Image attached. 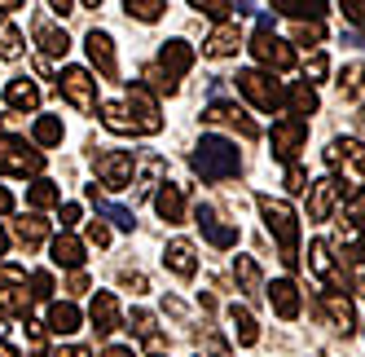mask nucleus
I'll list each match as a JSON object with an SVG mask.
<instances>
[{"label": "nucleus", "instance_id": "nucleus-1", "mask_svg": "<svg viewBox=\"0 0 365 357\" xmlns=\"http://www.w3.org/2000/svg\"><path fill=\"white\" fill-rule=\"evenodd\" d=\"M259 216H264V229L277 238V261L286 269H299V216L286 198H273V194H259L255 198Z\"/></svg>", "mask_w": 365, "mask_h": 357}, {"label": "nucleus", "instance_id": "nucleus-2", "mask_svg": "<svg viewBox=\"0 0 365 357\" xmlns=\"http://www.w3.org/2000/svg\"><path fill=\"white\" fill-rule=\"evenodd\" d=\"M326 168L334 172L339 198H361L365 194V141L334 137L326 146Z\"/></svg>", "mask_w": 365, "mask_h": 357}, {"label": "nucleus", "instance_id": "nucleus-3", "mask_svg": "<svg viewBox=\"0 0 365 357\" xmlns=\"http://www.w3.org/2000/svg\"><path fill=\"white\" fill-rule=\"evenodd\" d=\"M190 168L202 176V181H233V176L242 172V155H238V146L225 141V137H202L194 146V155H190Z\"/></svg>", "mask_w": 365, "mask_h": 357}, {"label": "nucleus", "instance_id": "nucleus-4", "mask_svg": "<svg viewBox=\"0 0 365 357\" xmlns=\"http://www.w3.org/2000/svg\"><path fill=\"white\" fill-rule=\"evenodd\" d=\"M233 84H238V93L251 101L255 111H264V115H277L286 106V89L273 80L269 71H238V75H233Z\"/></svg>", "mask_w": 365, "mask_h": 357}, {"label": "nucleus", "instance_id": "nucleus-5", "mask_svg": "<svg viewBox=\"0 0 365 357\" xmlns=\"http://www.w3.org/2000/svg\"><path fill=\"white\" fill-rule=\"evenodd\" d=\"M247 49H251V58H255L259 66H269V71H291V66H295V49L273 31L269 18H259V27H255V36H251Z\"/></svg>", "mask_w": 365, "mask_h": 357}, {"label": "nucleus", "instance_id": "nucleus-6", "mask_svg": "<svg viewBox=\"0 0 365 357\" xmlns=\"http://www.w3.org/2000/svg\"><path fill=\"white\" fill-rule=\"evenodd\" d=\"M93 172L106 190H128L137 172V155L133 150H93Z\"/></svg>", "mask_w": 365, "mask_h": 357}, {"label": "nucleus", "instance_id": "nucleus-7", "mask_svg": "<svg viewBox=\"0 0 365 357\" xmlns=\"http://www.w3.org/2000/svg\"><path fill=\"white\" fill-rule=\"evenodd\" d=\"M119 101L128 106V115H133V129H137V137H154V133H163L159 101H154V93H150L145 84H133V89H128Z\"/></svg>", "mask_w": 365, "mask_h": 357}, {"label": "nucleus", "instance_id": "nucleus-8", "mask_svg": "<svg viewBox=\"0 0 365 357\" xmlns=\"http://www.w3.org/2000/svg\"><path fill=\"white\" fill-rule=\"evenodd\" d=\"M44 168V155L31 150L22 137H0V176H40Z\"/></svg>", "mask_w": 365, "mask_h": 357}, {"label": "nucleus", "instance_id": "nucleus-9", "mask_svg": "<svg viewBox=\"0 0 365 357\" xmlns=\"http://www.w3.org/2000/svg\"><path fill=\"white\" fill-rule=\"evenodd\" d=\"M31 291H27V273L18 265H0V313L5 318H27L31 313Z\"/></svg>", "mask_w": 365, "mask_h": 357}, {"label": "nucleus", "instance_id": "nucleus-10", "mask_svg": "<svg viewBox=\"0 0 365 357\" xmlns=\"http://www.w3.org/2000/svg\"><path fill=\"white\" fill-rule=\"evenodd\" d=\"M58 89H62V97L71 101L75 111H84V115H93V111H97V80H93L84 66H62Z\"/></svg>", "mask_w": 365, "mask_h": 357}, {"label": "nucleus", "instance_id": "nucleus-11", "mask_svg": "<svg viewBox=\"0 0 365 357\" xmlns=\"http://www.w3.org/2000/svg\"><path fill=\"white\" fill-rule=\"evenodd\" d=\"M273 159H282L286 168H291L295 159H299V150L308 146V124L304 119H295V115H286V119H277L273 124Z\"/></svg>", "mask_w": 365, "mask_h": 357}, {"label": "nucleus", "instance_id": "nucleus-12", "mask_svg": "<svg viewBox=\"0 0 365 357\" xmlns=\"http://www.w3.org/2000/svg\"><path fill=\"white\" fill-rule=\"evenodd\" d=\"M202 119L216 124V129H233L242 141H255V137H259V124H255L242 106H233V101H212V106L202 111Z\"/></svg>", "mask_w": 365, "mask_h": 357}, {"label": "nucleus", "instance_id": "nucleus-13", "mask_svg": "<svg viewBox=\"0 0 365 357\" xmlns=\"http://www.w3.org/2000/svg\"><path fill=\"white\" fill-rule=\"evenodd\" d=\"M194 66V49L185 44V40H168L163 49H159V62H154V71L168 80V89L176 93V84H180V75H185Z\"/></svg>", "mask_w": 365, "mask_h": 357}, {"label": "nucleus", "instance_id": "nucleus-14", "mask_svg": "<svg viewBox=\"0 0 365 357\" xmlns=\"http://www.w3.org/2000/svg\"><path fill=\"white\" fill-rule=\"evenodd\" d=\"M308 269L322 278L326 291H344V265L334 261V247H330L326 238H317V243L308 247Z\"/></svg>", "mask_w": 365, "mask_h": 357}, {"label": "nucleus", "instance_id": "nucleus-15", "mask_svg": "<svg viewBox=\"0 0 365 357\" xmlns=\"http://www.w3.org/2000/svg\"><path fill=\"white\" fill-rule=\"evenodd\" d=\"M194 225L202 229V238L212 243V247H220V251L238 247V225H225L220 212H216V208H207V203H198V208H194Z\"/></svg>", "mask_w": 365, "mask_h": 357}, {"label": "nucleus", "instance_id": "nucleus-16", "mask_svg": "<svg viewBox=\"0 0 365 357\" xmlns=\"http://www.w3.org/2000/svg\"><path fill=\"white\" fill-rule=\"evenodd\" d=\"M317 309H322L326 326L339 331V336H352V331H356V309H352V300H348L344 291H322Z\"/></svg>", "mask_w": 365, "mask_h": 357}, {"label": "nucleus", "instance_id": "nucleus-17", "mask_svg": "<svg viewBox=\"0 0 365 357\" xmlns=\"http://www.w3.org/2000/svg\"><path fill=\"white\" fill-rule=\"evenodd\" d=\"M31 36H36V44H40V54H44V58H66L71 36H66L48 14H40V18L31 22Z\"/></svg>", "mask_w": 365, "mask_h": 357}, {"label": "nucleus", "instance_id": "nucleus-18", "mask_svg": "<svg viewBox=\"0 0 365 357\" xmlns=\"http://www.w3.org/2000/svg\"><path fill=\"white\" fill-rule=\"evenodd\" d=\"M84 49H88V62L106 75V80H119V58H115V40L106 36V31H88V40H84Z\"/></svg>", "mask_w": 365, "mask_h": 357}, {"label": "nucleus", "instance_id": "nucleus-19", "mask_svg": "<svg viewBox=\"0 0 365 357\" xmlns=\"http://www.w3.org/2000/svg\"><path fill=\"white\" fill-rule=\"evenodd\" d=\"M88 322H93V331H97L101 340L115 336V331H119V300L110 291H97L93 304H88Z\"/></svg>", "mask_w": 365, "mask_h": 357}, {"label": "nucleus", "instance_id": "nucleus-20", "mask_svg": "<svg viewBox=\"0 0 365 357\" xmlns=\"http://www.w3.org/2000/svg\"><path fill=\"white\" fill-rule=\"evenodd\" d=\"M264 296H269L273 313H277L282 322H295V318H299V287L291 283V278H277L273 287H264Z\"/></svg>", "mask_w": 365, "mask_h": 357}, {"label": "nucleus", "instance_id": "nucleus-21", "mask_svg": "<svg viewBox=\"0 0 365 357\" xmlns=\"http://www.w3.org/2000/svg\"><path fill=\"white\" fill-rule=\"evenodd\" d=\"M334 203H339V190H334L330 176H317V181H308V221H330Z\"/></svg>", "mask_w": 365, "mask_h": 357}, {"label": "nucleus", "instance_id": "nucleus-22", "mask_svg": "<svg viewBox=\"0 0 365 357\" xmlns=\"http://www.w3.org/2000/svg\"><path fill=\"white\" fill-rule=\"evenodd\" d=\"M238 44H242V27H238V22H220V27L207 36L202 54L207 58H233V54H238Z\"/></svg>", "mask_w": 365, "mask_h": 357}, {"label": "nucleus", "instance_id": "nucleus-23", "mask_svg": "<svg viewBox=\"0 0 365 357\" xmlns=\"http://www.w3.org/2000/svg\"><path fill=\"white\" fill-rule=\"evenodd\" d=\"M163 265H168L176 278H194V269H198L194 243H190V238H172V243L163 247Z\"/></svg>", "mask_w": 365, "mask_h": 357}, {"label": "nucleus", "instance_id": "nucleus-24", "mask_svg": "<svg viewBox=\"0 0 365 357\" xmlns=\"http://www.w3.org/2000/svg\"><path fill=\"white\" fill-rule=\"evenodd\" d=\"M229 331H233V340H238L242 348L259 344V322H255V313L247 309V304H229Z\"/></svg>", "mask_w": 365, "mask_h": 357}, {"label": "nucleus", "instance_id": "nucleus-25", "mask_svg": "<svg viewBox=\"0 0 365 357\" xmlns=\"http://www.w3.org/2000/svg\"><path fill=\"white\" fill-rule=\"evenodd\" d=\"M88 198H93V208L101 212V216H106L115 229H133L137 225V216H133V208H123V203H115V198H106V194H101L97 186H88Z\"/></svg>", "mask_w": 365, "mask_h": 357}, {"label": "nucleus", "instance_id": "nucleus-26", "mask_svg": "<svg viewBox=\"0 0 365 357\" xmlns=\"http://www.w3.org/2000/svg\"><path fill=\"white\" fill-rule=\"evenodd\" d=\"M154 212H159L168 225H180V221H185V190H180V186H163L159 194H154Z\"/></svg>", "mask_w": 365, "mask_h": 357}, {"label": "nucleus", "instance_id": "nucleus-27", "mask_svg": "<svg viewBox=\"0 0 365 357\" xmlns=\"http://www.w3.org/2000/svg\"><path fill=\"white\" fill-rule=\"evenodd\" d=\"M48 251H53V265H62V269H71V273H80V269H84V243H80V238L58 234Z\"/></svg>", "mask_w": 365, "mask_h": 357}, {"label": "nucleus", "instance_id": "nucleus-28", "mask_svg": "<svg viewBox=\"0 0 365 357\" xmlns=\"http://www.w3.org/2000/svg\"><path fill=\"white\" fill-rule=\"evenodd\" d=\"M233 278H238V287L247 291V300H259L264 296V273L251 256H233Z\"/></svg>", "mask_w": 365, "mask_h": 357}, {"label": "nucleus", "instance_id": "nucleus-29", "mask_svg": "<svg viewBox=\"0 0 365 357\" xmlns=\"http://www.w3.org/2000/svg\"><path fill=\"white\" fill-rule=\"evenodd\" d=\"M5 101H9V111H36L40 106V84L36 80H9V89H5Z\"/></svg>", "mask_w": 365, "mask_h": 357}, {"label": "nucleus", "instance_id": "nucleus-30", "mask_svg": "<svg viewBox=\"0 0 365 357\" xmlns=\"http://www.w3.org/2000/svg\"><path fill=\"white\" fill-rule=\"evenodd\" d=\"M14 238H18L22 251L44 247V238H48V221H40V216H22V221H14Z\"/></svg>", "mask_w": 365, "mask_h": 357}, {"label": "nucleus", "instance_id": "nucleus-31", "mask_svg": "<svg viewBox=\"0 0 365 357\" xmlns=\"http://www.w3.org/2000/svg\"><path fill=\"white\" fill-rule=\"evenodd\" d=\"M273 9L299 22H322L326 18V0H273Z\"/></svg>", "mask_w": 365, "mask_h": 357}, {"label": "nucleus", "instance_id": "nucleus-32", "mask_svg": "<svg viewBox=\"0 0 365 357\" xmlns=\"http://www.w3.org/2000/svg\"><path fill=\"white\" fill-rule=\"evenodd\" d=\"M286 106H291V115H295V119H304V124H308V115H317V106H322V101H317V89L299 80L291 93H286Z\"/></svg>", "mask_w": 365, "mask_h": 357}, {"label": "nucleus", "instance_id": "nucleus-33", "mask_svg": "<svg viewBox=\"0 0 365 357\" xmlns=\"http://www.w3.org/2000/svg\"><path fill=\"white\" fill-rule=\"evenodd\" d=\"M44 331H53V336H71V331H80V309L75 304H48V326Z\"/></svg>", "mask_w": 365, "mask_h": 357}, {"label": "nucleus", "instance_id": "nucleus-34", "mask_svg": "<svg viewBox=\"0 0 365 357\" xmlns=\"http://www.w3.org/2000/svg\"><path fill=\"white\" fill-rule=\"evenodd\" d=\"M163 172H168V164H163L159 155H145V159H141V181H137V198L154 194V186H163Z\"/></svg>", "mask_w": 365, "mask_h": 357}, {"label": "nucleus", "instance_id": "nucleus-35", "mask_svg": "<svg viewBox=\"0 0 365 357\" xmlns=\"http://www.w3.org/2000/svg\"><path fill=\"white\" fill-rule=\"evenodd\" d=\"M31 137H36V146H58L62 141V119L58 115H40L31 124Z\"/></svg>", "mask_w": 365, "mask_h": 357}, {"label": "nucleus", "instance_id": "nucleus-36", "mask_svg": "<svg viewBox=\"0 0 365 357\" xmlns=\"http://www.w3.org/2000/svg\"><path fill=\"white\" fill-rule=\"evenodd\" d=\"M22 54H27V40H22L9 22H0V58H5V62H18Z\"/></svg>", "mask_w": 365, "mask_h": 357}, {"label": "nucleus", "instance_id": "nucleus-37", "mask_svg": "<svg viewBox=\"0 0 365 357\" xmlns=\"http://www.w3.org/2000/svg\"><path fill=\"white\" fill-rule=\"evenodd\" d=\"M27 203H31L36 212H40V208H58V203H62V194H58V186H53V181H44V176H40V181L27 190Z\"/></svg>", "mask_w": 365, "mask_h": 357}, {"label": "nucleus", "instance_id": "nucleus-38", "mask_svg": "<svg viewBox=\"0 0 365 357\" xmlns=\"http://www.w3.org/2000/svg\"><path fill=\"white\" fill-rule=\"evenodd\" d=\"M339 93H344L348 101L365 93V66H361V62H352V66H344V75H339Z\"/></svg>", "mask_w": 365, "mask_h": 357}, {"label": "nucleus", "instance_id": "nucleus-39", "mask_svg": "<svg viewBox=\"0 0 365 357\" xmlns=\"http://www.w3.org/2000/svg\"><path fill=\"white\" fill-rule=\"evenodd\" d=\"M123 5H128V14H133L137 22H159L163 18V0H123Z\"/></svg>", "mask_w": 365, "mask_h": 357}, {"label": "nucleus", "instance_id": "nucleus-40", "mask_svg": "<svg viewBox=\"0 0 365 357\" xmlns=\"http://www.w3.org/2000/svg\"><path fill=\"white\" fill-rule=\"evenodd\" d=\"M326 71H330L326 54H322V49H312V54L304 58V84H322V80H326Z\"/></svg>", "mask_w": 365, "mask_h": 357}, {"label": "nucleus", "instance_id": "nucleus-41", "mask_svg": "<svg viewBox=\"0 0 365 357\" xmlns=\"http://www.w3.org/2000/svg\"><path fill=\"white\" fill-rule=\"evenodd\" d=\"M339 9H344V18L356 27V36H365V0H344Z\"/></svg>", "mask_w": 365, "mask_h": 357}, {"label": "nucleus", "instance_id": "nucleus-42", "mask_svg": "<svg viewBox=\"0 0 365 357\" xmlns=\"http://www.w3.org/2000/svg\"><path fill=\"white\" fill-rule=\"evenodd\" d=\"M194 9H202L207 18H229L233 14V0H190Z\"/></svg>", "mask_w": 365, "mask_h": 357}, {"label": "nucleus", "instance_id": "nucleus-43", "mask_svg": "<svg viewBox=\"0 0 365 357\" xmlns=\"http://www.w3.org/2000/svg\"><path fill=\"white\" fill-rule=\"evenodd\" d=\"M295 40H299V44H322V40H326V27H322V22H299V27H295Z\"/></svg>", "mask_w": 365, "mask_h": 357}, {"label": "nucleus", "instance_id": "nucleus-44", "mask_svg": "<svg viewBox=\"0 0 365 357\" xmlns=\"http://www.w3.org/2000/svg\"><path fill=\"white\" fill-rule=\"evenodd\" d=\"M31 296L36 300H48V296H53V273H48V269H40V273H31Z\"/></svg>", "mask_w": 365, "mask_h": 357}, {"label": "nucleus", "instance_id": "nucleus-45", "mask_svg": "<svg viewBox=\"0 0 365 357\" xmlns=\"http://www.w3.org/2000/svg\"><path fill=\"white\" fill-rule=\"evenodd\" d=\"M286 190H291V194L308 190V172H304L299 164H291V168H286Z\"/></svg>", "mask_w": 365, "mask_h": 357}, {"label": "nucleus", "instance_id": "nucleus-46", "mask_svg": "<svg viewBox=\"0 0 365 357\" xmlns=\"http://www.w3.org/2000/svg\"><path fill=\"white\" fill-rule=\"evenodd\" d=\"M348 269H352V287H356V296L365 300V256H352Z\"/></svg>", "mask_w": 365, "mask_h": 357}, {"label": "nucleus", "instance_id": "nucleus-47", "mask_svg": "<svg viewBox=\"0 0 365 357\" xmlns=\"http://www.w3.org/2000/svg\"><path fill=\"white\" fill-rule=\"evenodd\" d=\"M88 243H93V247H110V229L101 225V221H93V225H88Z\"/></svg>", "mask_w": 365, "mask_h": 357}, {"label": "nucleus", "instance_id": "nucleus-48", "mask_svg": "<svg viewBox=\"0 0 365 357\" xmlns=\"http://www.w3.org/2000/svg\"><path fill=\"white\" fill-rule=\"evenodd\" d=\"M80 221V203H62V229H71Z\"/></svg>", "mask_w": 365, "mask_h": 357}, {"label": "nucleus", "instance_id": "nucleus-49", "mask_svg": "<svg viewBox=\"0 0 365 357\" xmlns=\"http://www.w3.org/2000/svg\"><path fill=\"white\" fill-rule=\"evenodd\" d=\"M207 353H212V357H229V344L220 336H207Z\"/></svg>", "mask_w": 365, "mask_h": 357}, {"label": "nucleus", "instance_id": "nucleus-50", "mask_svg": "<svg viewBox=\"0 0 365 357\" xmlns=\"http://www.w3.org/2000/svg\"><path fill=\"white\" fill-rule=\"evenodd\" d=\"M66 291H71V296H84V291H88V278H84V273H71Z\"/></svg>", "mask_w": 365, "mask_h": 357}, {"label": "nucleus", "instance_id": "nucleus-51", "mask_svg": "<svg viewBox=\"0 0 365 357\" xmlns=\"http://www.w3.org/2000/svg\"><path fill=\"white\" fill-rule=\"evenodd\" d=\"M53 357H93V353H88L84 344H66V348H58Z\"/></svg>", "mask_w": 365, "mask_h": 357}, {"label": "nucleus", "instance_id": "nucleus-52", "mask_svg": "<svg viewBox=\"0 0 365 357\" xmlns=\"http://www.w3.org/2000/svg\"><path fill=\"white\" fill-rule=\"evenodd\" d=\"M123 287H133V291H145V278H141V273H123Z\"/></svg>", "mask_w": 365, "mask_h": 357}, {"label": "nucleus", "instance_id": "nucleus-53", "mask_svg": "<svg viewBox=\"0 0 365 357\" xmlns=\"http://www.w3.org/2000/svg\"><path fill=\"white\" fill-rule=\"evenodd\" d=\"M106 357H141V353H137V348H123V344H110Z\"/></svg>", "mask_w": 365, "mask_h": 357}, {"label": "nucleus", "instance_id": "nucleus-54", "mask_svg": "<svg viewBox=\"0 0 365 357\" xmlns=\"http://www.w3.org/2000/svg\"><path fill=\"white\" fill-rule=\"evenodd\" d=\"M5 212H14V194L0 186V216H5Z\"/></svg>", "mask_w": 365, "mask_h": 357}, {"label": "nucleus", "instance_id": "nucleus-55", "mask_svg": "<svg viewBox=\"0 0 365 357\" xmlns=\"http://www.w3.org/2000/svg\"><path fill=\"white\" fill-rule=\"evenodd\" d=\"M71 5H75V0H48V9H53V14H71Z\"/></svg>", "mask_w": 365, "mask_h": 357}, {"label": "nucleus", "instance_id": "nucleus-56", "mask_svg": "<svg viewBox=\"0 0 365 357\" xmlns=\"http://www.w3.org/2000/svg\"><path fill=\"white\" fill-rule=\"evenodd\" d=\"M22 9V0H0V14H18Z\"/></svg>", "mask_w": 365, "mask_h": 357}, {"label": "nucleus", "instance_id": "nucleus-57", "mask_svg": "<svg viewBox=\"0 0 365 357\" xmlns=\"http://www.w3.org/2000/svg\"><path fill=\"white\" fill-rule=\"evenodd\" d=\"M233 9H238V14H255V5H251V0H233Z\"/></svg>", "mask_w": 365, "mask_h": 357}, {"label": "nucleus", "instance_id": "nucleus-58", "mask_svg": "<svg viewBox=\"0 0 365 357\" xmlns=\"http://www.w3.org/2000/svg\"><path fill=\"white\" fill-rule=\"evenodd\" d=\"M80 5H84V9H101V0H80Z\"/></svg>", "mask_w": 365, "mask_h": 357}, {"label": "nucleus", "instance_id": "nucleus-59", "mask_svg": "<svg viewBox=\"0 0 365 357\" xmlns=\"http://www.w3.org/2000/svg\"><path fill=\"white\" fill-rule=\"evenodd\" d=\"M0 357H14V348H9V344H5V340H0Z\"/></svg>", "mask_w": 365, "mask_h": 357}, {"label": "nucleus", "instance_id": "nucleus-60", "mask_svg": "<svg viewBox=\"0 0 365 357\" xmlns=\"http://www.w3.org/2000/svg\"><path fill=\"white\" fill-rule=\"evenodd\" d=\"M356 129H361V133H365V106H361V115H356Z\"/></svg>", "mask_w": 365, "mask_h": 357}, {"label": "nucleus", "instance_id": "nucleus-61", "mask_svg": "<svg viewBox=\"0 0 365 357\" xmlns=\"http://www.w3.org/2000/svg\"><path fill=\"white\" fill-rule=\"evenodd\" d=\"M0 256H5V229H0Z\"/></svg>", "mask_w": 365, "mask_h": 357}, {"label": "nucleus", "instance_id": "nucleus-62", "mask_svg": "<svg viewBox=\"0 0 365 357\" xmlns=\"http://www.w3.org/2000/svg\"><path fill=\"white\" fill-rule=\"evenodd\" d=\"M0 336H5V313H0Z\"/></svg>", "mask_w": 365, "mask_h": 357}, {"label": "nucleus", "instance_id": "nucleus-63", "mask_svg": "<svg viewBox=\"0 0 365 357\" xmlns=\"http://www.w3.org/2000/svg\"><path fill=\"white\" fill-rule=\"evenodd\" d=\"M27 357H44V353H40V348H31V353H27Z\"/></svg>", "mask_w": 365, "mask_h": 357}, {"label": "nucleus", "instance_id": "nucleus-64", "mask_svg": "<svg viewBox=\"0 0 365 357\" xmlns=\"http://www.w3.org/2000/svg\"><path fill=\"white\" fill-rule=\"evenodd\" d=\"M356 221H361V234H365V216H356Z\"/></svg>", "mask_w": 365, "mask_h": 357}]
</instances>
